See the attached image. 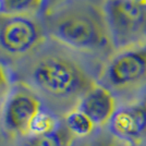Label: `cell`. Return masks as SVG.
Masks as SVG:
<instances>
[{
	"mask_svg": "<svg viewBox=\"0 0 146 146\" xmlns=\"http://www.w3.org/2000/svg\"><path fill=\"white\" fill-rule=\"evenodd\" d=\"M44 25L54 40L72 51L94 56L113 51L104 3L96 0H66L45 14Z\"/></svg>",
	"mask_w": 146,
	"mask_h": 146,
	"instance_id": "6da1fadb",
	"label": "cell"
},
{
	"mask_svg": "<svg viewBox=\"0 0 146 146\" xmlns=\"http://www.w3.org/2000/svg\"><path fill=\"white\" fill-rule=\"evenodd\" d=\"M45 45V44H44ZM33 54L30 66L32 85L45 96L60 100L75 102L94 84L91 73L68 48L62 46L44 47Z\"/></svg>",
	"mask_w": 146,
	"mask_h": 146,
	"instance_id": "7a4b0ae2",
	"label": "cell"
},
{
	"mask_svg": "<svg viewBox=\"0 0 146 146\" xmlns=\"http://www.w3.org/2000/svg\"><path fill=\"white\" fill-rule=\"evenodd\" d=\"M102 85L115 96H132L146 87V44L116 51L102 71Z\"/></svg>",
	"mask_w": 146,
	"mask_h": 146,
	"instance_id": "3957f363",
	"label": "cell"
},
{
	"mask_svg": "<svg viewBox=\"0 0 146 146\" xmlns=\"http://www.w3.org/2000/svg\"><path fill=\"white\" fill-rule=\"evenodd\" d=\"M104 11L115 52L146 44V5L134 0H105Z\"/></svg>",
	"mask_w": 146,
	"mask_h": 146,
	"instance_id": "277c9868",
	"label": "cell"
},
{
	"mask_svg": "<svg viewBox=\"0 0 146 146\" xmlns=\"http://www.w3.org/2000/svg\"><path fill=\"white\" fill-rule=\"evenodd\" d=\"M46 29L37 17L0 15V57L20 60L46 43Z\"/></svg>",
	"mask_w": 146,
	"mask_h": 146,
	"instance_id": "5b68a950",
	"label": "cell"
},
{
	"mask_svg": "<svg viewBox=\"0 0 146 146\" xmlns=\"http://www.w3.org/2000/svg\"><path fill=\"white\" fill-rule=\"evenodd\" d=\"M40 110L42 104L35 94L22 87H15L5 100L2 123L9 132L29 136L31 123Z\"/></svg>",
	"mask_w": 146,
	"mask_h": 146,
	"instance_id": "8992f818",
	"label": "cell"
},
{
	"mask_svg": "<svg viewBox=\"0 0 146 146\" xmlns=\"http://www.w3.org/2000/svg\"><path fill=\"white\" fill-rule=\"evenodd\" d=\"M108 131L130 146L146 144V102L118 107L108 123Z\"/></svg>",
	"mask_w": 146,
	"mask_h": 146,
	"instance_id": "52a82bcc",
	"label": "cell"
},
{
	"mask_svg": "<svg viewBox=\"0 0 146 146\" xmlns=\"http://www.w3.org/2000/svg\"><path fill=\"white\" fill-rule=\"evenodd\" d=\"M75 108L91 119L96 127L108 125L116 112V96L102 84H94L80 99Z\"/></svg>",
	"mask_w": 146,
	"mask_h": 146,
	"instance_id": "ba28073f",
	"label": "cell"
},
{
	"mask_svg": "<svg viewBox=\"0 0 146 146\" xmlns=\"http://www.w3.org/2000/svg\"><path fill=\"white\" fill-rule=\"evenodd\" d=\"M45 0H0V15L37 17L44 11Z\"/></svg>",
	"mask_w": 146,
	"mask_h": 146,
	"instance_id": "9c48e42d",
	"label": "cell"
},
{
	"mask_svg": "<svg viewBox=\"0 0 146 146\" xmlns=\"http://www.w3.org/2000/svg\"><path fill=\"white\" fill-rule=\"evenodd\" d=\"M64 125L74 139L87 137L95 132V124L78 108L70 110L64 118Z\"/></svg>",
	"mask_w": 146,
	"mask_h": 146,
	"instance_id": "30bf717a",
	"label": "cell"
},
{
	"mask_svg": "<svg viewBox=\"0 0 146 146\" xmlns=\"http://www.w3.org/2000/svg\"><path fill=\"white\" fill-rule=\"evenodd\" d=\"M73 140V135L67 128L64 131L58 128L51 133L30 136L26 146H70Z\"/></svg>",
	"mask_w": 146,
	"mask_h": 146,
	"instance_id": "8fae6325",
	"label": "cell"
},
{
	"mask_svg": "<svg viewBox=\"0 0 146 146\" xmlns=\"http://www.w3.org/2000/svg\"><path fill=\"white\" fill-rule=\"evenodd\" d=\"M70 146H130L108 132H94L87 137L74 139Z\"/></svg>",
	"mask_w": 146,
	"mask_h": 146,
	"instance_id": "7c38bea8",
	"label": "cell"
},
{
	"mask_svg": "<svg viewBox=\"0 0 146 146\" xmlns=\"http://www.w3.org/2000/svg\"><path fill=\"white\" fill-rule=\"evenodd\" d=\"M58 129L57 119L45 110H40L31 123L29 136H37L54 132Z\"/></svg>",
	"mask_w": 146,
	"mask_h": 146,
	"instance_id": "4fadbf2b",
	"label": "cell"
},
{
	"mask_svg": "<svg viewBox=\"0 0 146 146\" xmlns=\"http://www.w3.org/2000/svg\"><path fill=\"white\" fill-rule=\"evenodd\" d=\"M9 83V76H8V72H7L5 66L0 62V93L5 91Z\"/></svg>",
	"mask_w": 146,
	"mask_h": 146,
	"instance_id": "5bb4252c",
	"label": "cell"
},
{
	"mask_svg": "<svg viewBox=\"0 0 146 146\" xmlns=\"http://www.w3.org/2000/svg\"><path fill=\"white\" fill-rule=\"evenodd\" d=\"M63 1H66V0H45L43 12L45 13V14H47V13H49L50 11H52L54 9H56L58 6H60Z\"/></svg>",
	"mask_w": 146,
	"mask_h": 146,
	"instance_id": "9a60e30c",
	"label": "cell"
},
{
	"mask_svg": "<svg viewBox=\"0 0 146 146\" xmlns=\"http://www.w3.org/2000/svg\"><path fill=\"white\" fill-rule=\"evenodd\" d=\"M134 1H136L139 3H142V5H146V0H134Z\"/></svg>",
	"mask_w": 146,
	"mask_h": 146,
	"instance_id": "2e32d148",
	"label": "cell"
},
{
	"mask_svg": "<svg viewBox=\"0 0 146 146\" xmlns=\"http://www.w3.org/2000/svg\"><path fill=\"white\" fill-rule=\"evenodd\" d=\"M141 146H146V144H143V145H141Z\"/></svg>",
	"mask_w": 146,
	"mask_h": 146,
	"instance_id": "e0dca14e",
	"label": "cell"
}]
</instances>
